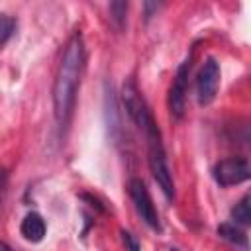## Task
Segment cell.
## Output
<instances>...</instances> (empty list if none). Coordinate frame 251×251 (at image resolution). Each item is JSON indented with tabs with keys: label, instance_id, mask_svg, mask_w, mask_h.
I'll return each mask as SVG.
<instances>
[{
	"label": "cell",
	"instance_id": "4",
	"mask_svg": "<svg viewBox=\"0 0 251 251\" xmlns=\"http://www.w3.org/2000/svg\"><path fill=\"white\" fill-rule=\"evenodd\" d=\"M129 190V198L135 206V212L141 216V220L155 231H161V222H159V214L155 210V204L151 200V194L147 190V186L143 184V180L139 178H131L127 184Z\"/></svg>",
	"mask_w": 251,
	"mask_h": 251
},
{
	"label": "cell",
	"instance_id": "11",
	"mask_svg": "<svg viewBox=\"0 0 251 251\" xmlns=\"http://www.w3.org/2000/svg\"><path fill=\"white\" fill-rule=\"evenodd\" d=\"M14 29H16V20L12 16H8V14H0V49L12 37Z\"/></svg>",
	"mask_w": 251,
	"mask_h": 251
},
{
	"label": "cell",
	"instance_id": "10",
	"mask_svg": "<svg viewBox=\"0 0 251 251\" xmlns=\"http://www.w3.org/2000/svg\"><path fill=\"white\" fill-rule=\"evenodd\" d=\"M231 218L241 224V226H249L251 224V204H249V194H245L233 208H231Z\"/></svg>",
	"mask_w": 251,
	"mask_h": 251
},
{
	"label": "cell",
	"instance_id": "6",
	"mask_svg": "<svg viewBox=\"0 0 251 251\" xmlns=\"http://www.w3.org/2000/svg\"><path fill=\"white\" fill-rule=\"evenodd\" d=\"M251 171H249V163L241 157H229L220 161L214 167V178L220 186H233V184H241L249 178Z\"/></svg>",
	"mask_w": 251,
	"mask_h": 251
},
{
	"label": "cell",
	"instance_id": "13",
	"mask_svg": "<svg viewBox=\"0 0 251 251\" xmlns=\"http://www.w3.org/2000/svg\"><path fill=\"white\" fill-rule=\"evenodd\" d=\"M122 241H124V245H126V251H141L139 241H137L129 231H126V229H122Z\"/></svg>",
	"mask_w": 251,
	"mask_h": 251
},
{
	"label": "cell",
	"instance_id": "7",
	"mask_svg": "<svg viewBox=\"0 0 251 251\" xmlns=\"http://www.w3.org/2000/svg\"><path fill=\"white\" fill-rule=\"evenodd\" d=\"M188 73H190V57L184 59L178 69L176 75L173 78L171 90H169V110L171 116L175 120H180L184 114V102H186V88H188Z\"/></svg>",
	"mask_w": 251,
	"mask_h": 251
},
{
	"label": "cell",
	"instance_id": "8",
	"mask_svg": "<svg viewBox=\"0 0 251 251\" xmlns=\"http://www.w3.org/2000/svg\"><path fill=\"white\" fill-rule=\"evenodd\" d=\"M45 231H47L45 220H43L37 212L25 214V218H24L22 224H20V233L24 235V239H27V241H31V243H39V241L45 237Z\"/></svg>",
	"mask_w": 251,
	"mask_h": 251
},
{
	"label": "cell",
	"instance_id": "5",
	"mask_svg": "<svg viewBox=\"0 0 251 251\" xmlns=\"http://www.w3.org/2000/svg\"><path fill=\"white\" fill-rule=\"evenodd\" d=\"M122 102H124V108L127 112V116L133 120V124L139 127V129H147V126L153 122L151 118V112L143 100V96L139 94L137 86L129 80L122 86Z\"/></svg>",
	"mask_w": 251,
	"mask_h": 251
},
{
	"label": "cell",
	"instance_id": "14",
	"mask_svg": "<svg viewBox=\"0 0 251 251\" xmlns=\"http://www.w3.org/2000/svg\"><path fill=\"white\" fill-rule=\"evenodd\" d=\"M0 251H14V249H12V247H10L8 243H4V241H0Z\"/></svg>",
	"mask_w": 251,
	"mask_h": 251
},
{
	"label": "cell",
	"instance_id": "15",
	"mask_svg": "<svg viewBox=\"0 0 251 251\" xmlns=\"http://www.w3.org/2000/svg\"><path fill=\"white\" fill-rule=\"evenodd\" d=\"M169 251H178V249H169Z\"/></svg>",
	"mask_w": 251,
	"mask_h": 251
},
{
	"label": "cell",
	"instance_id": "2",
	"mask_svg": "<svg viewBox=\"0 0 251 251\" xmlns=\"http://www.w3.org/2000/svg\"><path fill=\"white\" fill-rule=\"evenodd\" d=\"M145 135H147V155H149L147 161H149L151 175H153L155 182L159 184V188L163 190V194L169 200H173L175 198V180H173V173L169 167L165 145L161 141V131H159L155 122H151L147 126Z\"/></svg>",
	"mask_w": 251,
	"mask_h": 251
},
{
	"label": "cell",
	"instance_id": "1",
	"mask_svg": "<svg viewBox=\"0 0 251 251\" xmlns=\"http://www.w3.org/2000/svg\"><path fill=\"white\" fill-rule=\"evenodd\" d=\"M82 67H84V45L80 33H75L65 47L53 82V112L59 127H65L71 120L76 100V90L80 84Z\"/></svg>",
	"mask_w": 251,
	"mask_h": 251
},
{
	"label": "cell",
	"instance_id": "3",
	"mask_svg": "<svg viewBox=\"0 0 251 251\" xmlns=\"http://www.w3.org/2000/svg\"><path fill=\"white\" fill-rule=\"evenodd\" d=\"M220 78H222L220 63L214 57H208L196 76V98L200 106H208L210 102H214L220 88Z\"/></svg>",
	"mask_w": 251,
	"mask_h": 251
},
{
	"label": "cell",
	"instance_id": "12",
	"mask_svg": "<svg viewBox=\"0 0 251 251\" xmlns=\"http://www.w3.org/2000/svg\"><path fill=\"white\" fill-rule=\"evenodd\" d=\"M126 12H127V2H112L110 4V18L118 29H122L126 24Z\"/></svg>",
	"mask_w": 251,
	"mask_h": 251
},
{
	"label": "cell",
	"instance_id": "9",
	"mask_svg": "<svg viewBox=\"0 0 251 251\" xmlns=\"http://www.w3.org/2000/svg\"><path fill=\"white\" fill-rule=\"evenodd\" d=\"M218 235H220L222 239H226V241L237 245V247L247 249V235H245V231H243L241 227H237L235 224H220V226H218Z\"/></svg>",
	"mask_w": 251,
	"mask_h": 251
}]
</instances>
